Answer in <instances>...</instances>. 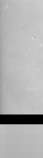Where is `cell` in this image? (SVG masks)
Segmentation results:
<instances>
[{
  "mask_svg": "<svg viewBox=\"0 0 43 158\" xmlns=\"http://www.w3.org/2000/svg\"><path fill=\"white\" fill-rule=\"evenodd\" d=\"M32 39H33V40H35V39H36V36H35V35H33V36H32Z\"/></svg>",
  "mask_w": 43,
  "mask_h": 158,
  "instance_id": "6da1fadb",
  "label": "cell"
}]
</instances>
